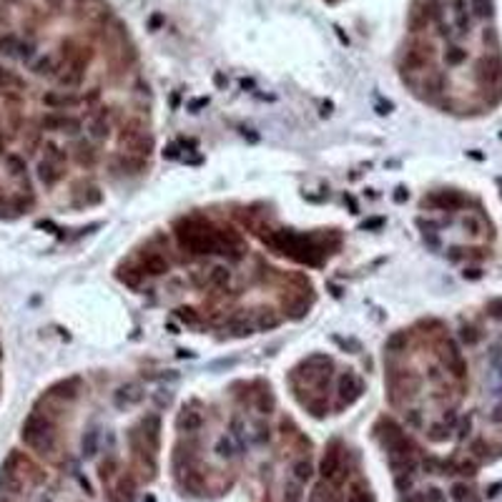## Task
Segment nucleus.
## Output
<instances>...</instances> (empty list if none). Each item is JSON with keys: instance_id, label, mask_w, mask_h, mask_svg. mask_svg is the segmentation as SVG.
Listing matches in <instances>:
<instances>
[{"instance_id": "1", "label": "nucleus", "mask_w": 502, "mask_h": 502, "mask_svg": "<svg viewBox=\"0 0 502 502\" xmlns=\"http://www.w3.org/2000/svg\"><path fill=\"white\" fill-rule=\"evenodd\" d=\"M23 439H25L30 447L40 449V452H51V449H53V442H56L51 422L43 420V417H38V415H33V417L25 422V427H23Z\"/></svg>"}, {"instance_id": "2", "label": "nucleus", "mask_w": 502, "mask_h": 502, "mask_svg": "<svg viewBox=\"0 0 502 502\" xmlns=\"http://www.w3.org/2000/svg\"><path fill=\"white\" fill-rule=\"evenodd\" d=\"M359 394H361V382H359L357 374H352V372H347V374H342V379H339V397H342V404L347 402H354Z\"/></svg>"}, {"instance_id": "3", "label": "nucleus", "mask_w": 502, "mask_h": 502, "mask_svg": "<svg viewBox=\"0 0 502 502\" xmlns=\"http://www.w3.org/2000/svg\"><path fill=\"white\" fill-rule=\"evenodd\" d=\"M38 176H40V181H43L45 186H53V184L63 176V171H61V166H58L56 161L43 158V161L38 163Z\"/></svg>"}, {"instance_id": "4", "label": "nucleus", "mask_w": 502, "mask_h": 502, "mask_svg": "<svg viewBox=\"0 0 502 502\" xmlns=\"http://www.w3.org/2000/svg\"><path fill=\"white\" fill-rule=\"evenodd\" d=\"M43 126H45V128H66L68 133H78L80 121H78V118H68V116L53 113V116H45V118H43Z\"/></svg>"}, {"instance_id": "5", "label": "nucleus", "mask_w": 502, "mask_h": 502, "mask_svg": "<svg viewBox=\"0 0 502 502\" xmlns=\"http://www.w3.org/2000/svg\"><path fill=\"white\" fill-rule=\"evenodd\" d=\"M163 271H168V264L161 254L151 251L141 259V274H163Z\"/></svg>"}, {"instance_id": "6", "label": "nucleus", "mask_w": 502, "mask_h": 502, "mask_svg": "<svg viewBox=\"0 0 502 502\" xmlns=\"http://www.w3.org/2000/svg\"><path fill=\"white\" fill-rule=\"evenodd\" d=\"M201 422H204V417L196 409H184L181 417H178V427L186 432V434H196V432L201 430Z\"/></svg>"}, {"instance_id": "7", "label": "nucleus", "mask_w": 502, "mask_h": 502, "mask_svg": "<svg viewBox=\"0 0 502 502\" xmlns=\"http://www.w3.org/2000/svg\"><path fill=\"white\" fill-rule=\"evenodd\" d=\"M43 103L51 106V108H71V106L80 103V98L78 96H68V93H45Z\"/></svg>"}, {"instance_id": "8", "label": "nucleus", "mask_w": 502, "mask_h": 502, "mask_svg": "<svg viewBox=\"0 0 502 502\" xmlns=\"http://www.w3.org/2000/svg\"><path fill=\"white\" fill-rule=\"evenodd\" d=\"M339 462H342V454L337 449H329L324 454V460H322V475L324 477H334L339 472Z\"/></svg>"}, {"instance_id": "9", "label": "nucleus", "mask_w": 502, "mask_h": 502, "mask_svg": "<svg viewBox=\"0 0 502 502\" xmlns=\"http://www.w3.org/2000/svg\"><path fill=\"white\" fill-rule=\"evenodd\" d=\"M206 282H209V287H226L229 282H231V271L226 269V266H214L211 271H209V277H206Z\"/></svg>"}, {"instance_id": "10", "label": "nucleus", "mask_w": 502, "mask_h": 502, "mask_svg": "<svg viewBox=\"0 0 502 502\" xmlns=\"http://www.w3.org/2000/svg\"><path fill=\"white\" fill-rule=\"evenodd\" d=\"M33 71L40 73V75H53V73L58 71V63H56L53 56H40V58L33 63Z\"/></svg>"}, {"instance_id": "11", "label": "nucleus", "mask_w": 502, "mask_h": 502, "mask_svg": "<svg viewBox=\"0 0 502 502\" xmlns=\"http://www.w3.org/2000/svg\"><path fill=\"white\" fill-rule=\"evenodd\" d=\"M88 131H90V136H93V139H106V136H108L106 116H103V113H101V116H96V118L88 123Z\"/></svg>"}, {"instance_id": "12", "label": "nucleus", "mask_w": 502, "mask_h": 502, "mask_svg": "<svg viewBox=\"0 0 502 502\" xmlns=\"http://www.w3.org/2000/svg\"><path fill=\"white\" fill-rule=\"evenodd\" d=\"M141 397H144V392H141L139 384H126L118 392V402H139Z\"/></svg>"}, {"instance_id": "13", "label": "nucleus", "mask_w": 502, "mask_h": 502, "mask_svg": "<svg viewBox=\"0 0 502 502\" xmlns=\"http://www.w3.org/2000/svg\"><path fill=\"white\" fill-rule=\"evenodd\" d=\"M75 156H78V161H80V163H85V166H90V163L96 161V151H93V146L88 144V141H80V144H78Z\"/></svg>"}, {"instance_id": "14", "label": "nucleus", "mask_w": 502, "mask_h": 502, "mask_svg": "<svg viewBox=\"0 0 502 502\" xmlns=\"http://www.w3.org/2000/svg\"><path fill=\"white\" fill-rule=\"evenodd\" d=\"M18 43H20V38H18V35H13V33L3 35V38H0V53H5V56H15V53H18Z\"/></svg>"}, {"instance_id": "15", "label": "nucleus", "mask_w": 502, "mask_h": 502, "mask_svg": "<svg viewBox=\"0 0 502 502\" xmlns=\"http://www.w3.org/2000/svg\"><path fill=\"white\" fill-rule=\"evenodd\" d=\"M5 163L10 166V173H13V176H25V161H23L20 156L10 153V156L5 158Z\"/></svg>"}, {"instance_id": "16", "label": "nucleus", "mask_w": 502, "mask_h": 502, "mask_svg": "<svg viewBox=\"0 0 502 502\" xmlns=\"http://www.w3.org/2000/svg\"><path fill=\"white\" fill-rule=\"evenodd\" d=\"M216 452L221 454V457H234V442H231V437H218V442H216Z\"/></svg>"}, {"instance_id": "17", "label": "nucleus", "mask_w": 502, "mask_h": 502, "mask_svg": "<svg viewBox=\"0 0 502 502\" xmlns=\"http://www.w3.org/2000/svg\"><path fill=\"white\" fill-rule=\"evenodd\" d=\"M294 477H296V482H306L311 477V467H309L306 460H301V462L294 465Z\"/></svg>"}, {"instance_id": "18", "label": "nucleus", "mask_w": 502, "mask_h": 502, "mask_svg": "<svg viewBox=\"0 0 502 502\" xmlns=\"http://www.w3.org/2000/svg\"><path fill=\"white\" fill-rule=\"evenodd\" d=\"M45 158L48 161H56V163H63L66 161V153H63V148H58L56 144H45Z\"/></svg>"}, {"instance_id": "19", "label": "nucleus", "mask_w": 502, "mask_h": 502, "mask_svg": "<svg viewBox=\"0 0 502 502\" xmlns=\"http://www.w3.org/2000/svg\"><path fill=\"white\" fill-rule=\"evenodd\" d=\"M10 85H23V80H20L18 75H13L10 71H3V68H0V90H5V88H10Z\"/></svg>"}, {"instance_id": "20", "label": "nucleus", "mask_w": 502, "mask_h": 502, "mask_svg": "<svg viewBox=\"0 0 502 502\" xmlns=\"http://www.w3.org/2000/svg\"><path fill=\"white\" fill-rule=\"evenodd\" d=\"M96 442H98V434H96V432H88V437L83 439V449H85V454H93Z\"/></svg>"}, {"instance_id": "21", "label": "nucleus", "mask_w": 502, "mask_h": 502, "mask_svg": "<svg viewBox=\"0 0 502 502\" xmlns=\"http://www.w3.org/2000/svg\"><path fill=\"white\" fill-rule=\"evenodd\" d=\"M178 319L186 322V324H194V322H196V314H194L191 309H181V311H178Z\"/></svg>"}]
</instances>
